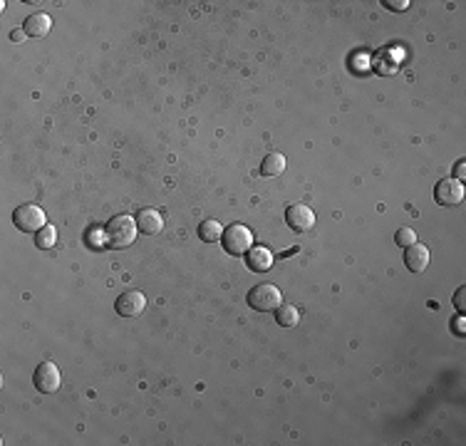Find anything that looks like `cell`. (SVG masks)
<instances>
[{
  "instance_id": "6da1fadb",
  "label": "cell",
  "mask_w": 466,
  "mask_h": 446,
  "mask_svg": "<svg viewBox=\"0 0 466 446\" xmlns=\"http://www.w3.org/2000/svg\"><path fill=\"white\" fill-rule=\"evenodd\" d=\"M137 221L132 216H115L107 223L104 235H107V246L109 248H127L137 238Z\"/></svg>"
},
{
  "instance_id": "7a4b0ae2",
  "label": "cell",
  "mask_w": 466,
  "mask_h": 446,
  "mask_svg": "<svg viewBox=\"0 0 466 446\" xmlns=\"http://www.w3.org/2000/svg\"><path fill=\"white\" fill-rule=\"evenodd\" d=\"M12 223L23 233H37V231H43L48 226V218H45V211L37 204H23L12 211Z\"/></svg>"
},
{
  "instance_id": "3957f363",
  "label": "cell",
  "mask_w": 466,
  "mask_h": 446,
  "mask_svg": "<svg viewBox=\"0 0 466 446\" xmlns=\"http://www.w3.org/2000/svg\"><path fill=\"white\" fill-rule=\"evenodd\" d=\"M221 241H224L226 253L243 255V253H249L251 248H253V233H251V231L246 229L243 223H233V226H229V229L224 231Z\"/></svg>"
},
{
  "instance_id": "277c9868",
  "label": "cell",
  "mask_w": 466,
  "mask_h": 446,
  "mask_svg": "<svg viewBox=\"0 0 466 446\" xmlns=\"http://www.w3.org/2000/svg\"><path fill=\"white\" fill-rule=\"evenodd\" d=\"M280 302H283V295L273 283H258L249 293V305L258 313H273Z\"/></svg>"
},
{
  "instance_id": "5b68a950",
  "label": "cell",
  "mask_w": 466,
  "mask_h": 446,
  "mask_svg": "<svg viewBox=\"0 0 466 446\" xmlns=\"http://www.w3.org/2000/svg\"><path fill=\"white\" fill-rule=\"evenodd\" d=\"M32 382H35L37 392L43 394H55L60 389V369L55 362H40L32 374Z\"/></svg>"
},
{
  "instance_id": "8992f818",
  "label": "cell",
  "mask_w": 466,
  "mask_h": 446,
  "mask_svg": "<svg viewBox=\"0 0 466 446\" xmlns=\"http://www.w3.org/2000/svg\"><path fill=\"white\" fill-rule=\"evenodd\" d=\"M434 199L439 206H459L464 201V184L459 179H442L434 186Z\"/></svg>"
},
{
  "instance_id": "52a82bcc",
  "label": "cell",
  "mask_w": 466,
  "mask_h": 446,
  "mask_svg": "<svg viewBox=\"0 0 466 446\" xmlns=\"http://www.w3.org/2000/svg\"><path fill=\"white\" fill-rule=\"evenodd\" d=\"M285 223H288L293 231H298V233H308V231H313V226H315V213L310 206L293 204L291 209L285 211Z\"/></svg>"
},
{
  "instance_id": "ba28073f",
  "label": "cell",
  "mask_w": 466,
  "mask_h": 446,
  "mask_svg": "<svg viewBox=\"0 0 466 446\" xmlns=\"http://www.w3.org/2000/svg\"><path fill=\"white\" fill-rule=\"evenodd\" d=\"M115 308H117V313H119L122 318H137V315L144 313L146 298L142 295L139 290H124V293L117 298Z\"/></svg>"
},
{
  "instance_id": "9c48e42d",
  "label": "cell",
  "mask_w": 466,
  "mask_h": 446,
  "mask_svg": "<svg viewBox=\"0 0 466 446\" xmlns=\"http://www.w3.org/2000/svg\"><path fill=\"white\" fill-rule=\"evenodd\" d=\"M429 260H431V253H429V248L424 246V243H412V246L405 248V263H407V268H409L412 273L427 271Z\"/></svg>"
},
{
  "instance_id": "30bf717a",
  "label": "cell",
  "mask_w": 466,
  "mask_h": 446,
  "mask_svg": "<svg viewBox=\"0 0 466 446\" xmlns=\"http://www.w3.org/2000/svg\"><path fill=\"white\" fill-rule=\"evenodd\" d=\"M52 28V18H50L48 12H32L28 15L23 23V30L28 37H45Z\"/></svg>"
},
{
  "instance_id": "8fae6325",
  "label": "cell",
  "mask_w": 466,
  "mask_h": 446,
  "mask_svg": "<svg viewBox=\"0 0 466 446\" xmlns=\"http://www.w3.org/2000/svg\"><path fill=\"white\" fill-rule=\"evenodd\" d=\"M134 221H137V229H139L142 233H146V235H157L159 231L164 229L162 213L154 211V209H142V211L134 216Z\"/></svg>"
},
{
  "instance_id": "7c38bea8",
  "label": "cell",
  "mask_w": 466,
  "mask_h": 446,
  "mask_svg": "<svg viewBox=\"0 0 466 446\" xmlns=\"http://www.w3.org/2000/svg\"><path fill=\"white\" fill-rule=\"evenodd\" d=\"M273 253L268 251V248H263V246H253L246 253V263H249V268L251 271H255V273H266V271H271L273 268Z\"/></svg>"
},
{
  "instance_id": "4fadbf2b",
  "label": "cell",
  "mask_w": 466,
  "mask_h": 446,
  "mask_svg": "<svg viewBox=\"0 0 466 446\" xmlns=\"http://www.w3.org/2000/svg\"><path fill=\"white\" fill-rule=\"evenodd\" d=\"M283 171H285V157H283V154H278V151L268 154V157L260 162V174L268 176V179H273V176H280Z\"/></svg>"
},
{
  "instance_id": "5bb4252c",
  "label": "cell",
  "mask_w": 466,
  "mask_h": 446,
  "mask_svg": "<svg viewBox=\"0 0 466 446\" xmlns=\"http://www.w3.org/2000/svg\"><path fill=\"white\" fill-rule=\"evenodd\" d=\"M275 320H278V325L283 327H295L300 322V313H298L295 305L291 302H280L278 308H275Z\"/></svg>"
},
{
  "instance_id": "9a60e30c",
  "label": "cell",
  "mask_w": 466,
  "mask_h": 446,
  "mask_svg": "<svg viewBox=\"0 0 466 446\" xmlns=\"http://www.w3.org/2000/svg\"><path fill=\"white\" fill-rule=\"evenodd\" d=\"M221 235H224V229H221V223H218V221H204V223H199V238L204 243H216V241H221Z\"/></svg>"
},
{
  "instance_id": "2e32d148",
  "label": "cell",
  "mask_w": 466,
  "mask_h": 446,
  "mask_svg": "<svg viewBox=\"0 0 466 446\" xmlns=\"http://www.w3.org/2000/svg\"><path fill=\"white\" fill-rule=\"evenodd\" d=\"M55 241H57V231H55L52 226H45L43 231H37V233H35L37 248H52Z\"/></svg>"
},
{
  "instance_id": "e0dca14e",
  "label": "cell",
  "mask_w": 466,
  "mask_h": 446,
  "mask_svg": "<svg viewBox=\"0 0 466 446\" xmlns=\"http://www.w3.org/2000/svg\"><path fill=\"white\" fill-rule=\"evenodd\" d=\"M394 243L402 248L412 246V243H417V233H414L412 229H400L397 233H394Z\"/></svg>"
},
{
  "instance_id": "ac0fdd59",
  "label": "cell",
  "mask_w": 466,
  "mask_h": 446,
  "mask_svg": "<svg viewBox=\"0 0 466 446\" xmlns=\"http://www.w3.org/2000/svg\"><path fill=\"white\" fill-rule=\"evenodd\" d=\"M454 308L459 310V313H464V310H466V288H464V285H461V288L454 293Z\"/></svg>"
},
{
  "instance_id": "d6986e66",
  "label": "cell",
  "mask_w": 466,
  "mask_h": 446,
  "mask_svg": "<svg viewBox=\"0 0 466 446\" xmlns=\"http://www.w3.org/2000/svg\"><path fill=\"white\" fill-rule=\"evenodd\" d=\"M385 6H387L389 10H407L409 0H385Z\"/></svg>"
},
{
  "instance_id": "ffe728a7",
  "label": "cell",
  "mask_w": 466,
  "mask_h": 446,
  "mask_svg": "<svg viewBox=\"0 0 466 446\" xmlns=\"http://www.w3.org/2000/svg\"><path fill=\"white\" fill-rule=\"evenodd\" d=\"M454 330H456V335H464V332H466V320H464V315L454 320Z\"/></svg>"
},
{
  "instance_id": "44dd1931",
  "label": "cell",
  "mask_w": 466,
  "mask_h": 446,
  "mask_svg": "<svg viewBox=\"0 0 466 446\" xmlns=\"http://www.w3.org/2000/svg\"><path fill=\"white\" fill-rule=\"evenodd\" d=\"M464 171H466V162H464V159H461V162L456 164V179H459V181L464 179Z\"/></svg>"
},
{
  "instance_id": "7402d4cb",
  "label": "cell",
  "mask_w": 466,
  "mask_h": 446,
  "mask_svg": "<svg viewBox=\"0 0 466 446\" xmlns=\"http://www.w3.org/2000/svg\"><path fill=\"white\" fill-rule=\"evenodd\" d=\"M10 37H12V43H20V40L25 37V30H12Z\"/></svg>"
}]
</instances>
